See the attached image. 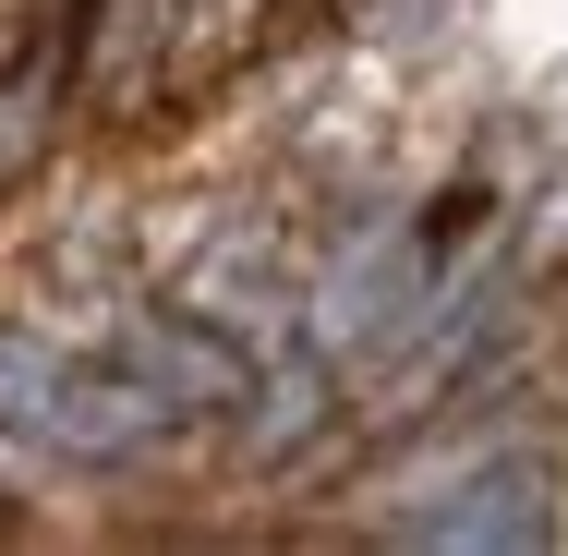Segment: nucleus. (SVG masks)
I'll list each match as a JSON object with an SVG mask.
<instances>
[{
  "mask_svg": "<svg viewBox=\"0 0 568 556\" xmlns=\"http://www.w3.org/2000/svg\"><path fill=\"white\" fill-rule=\"evenodd\" d=\"M182 315H206L230 351H278V338L303 327V303H315V279H303V254L278 242V230H230L206 242L194 266H182V291H170Z\"/></svg>",
  "mask_w": 568,
  "mask_h": 556,
  "instance_id": "f257e3e1",
  "label": "nucleus"
},
{
  "mask_svg": "<svg viewBox=\"0 0 568 556\" xmlns=\"http://www.w3.org/2000/svg\"><path fill=\"white\" fill-rule=\"evenodd\" d=\"M557 472L532 459V447H496V459H471L436 484V508H387L375 533L387 545H545L557 533V496H545Z\"/></svg>",
  "mask_w": 568,
  "mask_h": 556,
  "instance_id": "f03ea898",
  "label": "nucleus"
},
{
  "mask_svg": "<svg viewBox=\"0 0 568 556\" xmlns=\"http://www.w3.org/2000/svg\"><path fill=\"white\" fill-rule=\"evenodd\" d=\"M182 24V0H98V49H85V85H133L145 49Z\"/></svg>",
  "mask_w": 568,
  "mask_h": 556,
  "instance_id": "7ed1b4c3",
  "label": "nucleus"
},
{
  "mask_svg": "<svg viewBox=\"0 0 568 556\" xmlns=\"http://www.w3.org/2000/svg\"><path fill=\"white\" fill-rule=\"evenodd\" d=\"M37 133H49V110H37V85H24V98H0V170H12V158H24Z\"/></svg>",
  "mask_w": 568,
  "mask_h": 556,
  "instance_id": "20e7f679",
  "label": "nucleus"
}]
</instances>
